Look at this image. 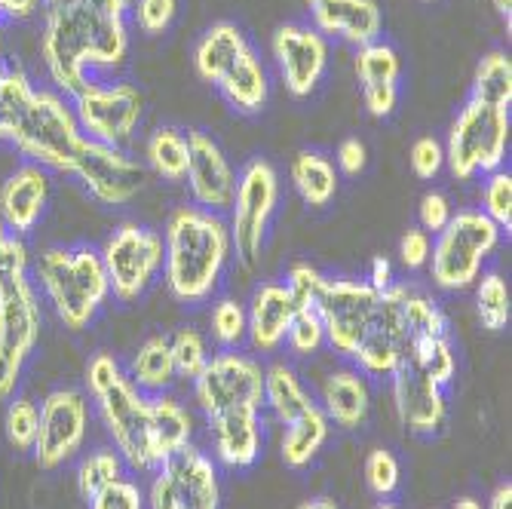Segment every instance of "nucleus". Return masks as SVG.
I'll return each instance as SVG.
<instances>
[{
	"label": "nucleus",
	"instance_id": "1",
	"mask_svg": "<svg viewBox=\"0 0 512 509\" xmlns=\"http://www.w3.org/2000/svg\"><path fill=\"white\" fill-rule=\"evenodd\" d=\"M129 53L126 16H114L92 0L68 10L46 13L43 22V62L53 83L68 96L89 83V68H117Z\"/></svg>",
	"mask_w": 512,
	"mask_h": 509
},
{
	"label": "nucleus",
	"instance_id": "2",
	"mask_svg": "<svg viewBox=\"0 0 512 509\" xmlns=\"http://www.w3.org/2000/svg\"><path fill=\"white\" fill-rule=\"evenodd\" d=\"M234 258L227 221L200 206H181L163 230V276L181 304L209 301Z\"/></svg>",
	"mask_w": 512,
	"mask_h": 509
},
{
	"label": "nucleus",
	"instance_id": "3",
	"mask_svg": "<svg viewBox=\"0 0 512 509\" xmlns=\"http://www.w3.org/2000/svg\"><path fill=\"white\" fill-rule=\"evenodd\" d=\"M40 341V304L28 276V249L7 234L0 243V402H7Z\"/></svg>",
	"mask_w": 512,
	"mask_h": 509
},
{
	"label": "nucleus",
	"instance_id": "4",
	"mask_svg": "<svg viewBox=\"0 0 512 509\" xmlns=\"http://www.w3.org/2000/svg\"><path fill=\"white\" fill-rule=\"evenodd\" d=\"M86 387L99 405L102 421L132 470H154L157 457L151 445L148 396L138 390L111 353H96L86 365Z\"/></svg>",
	"mask_w": 512,
	"mask_h": 509
},
{
	"label": "nucleus",
	"instance_id": "5",
	"mask_svg": "<svg viewBox=\"0 0 512 509\" xmlns=\"http://www.w3.org/2000/svg\"><path fill=\"white\" fill-rule=\"evenodd\" d=\"M34 273L56 316L71 332L86 329L111 295L102 252H96L92 246L46 249L40 252Z\"/></svg>",
	"mask_w": 512,
	"mask_h": 509
},
{
	"label": "nucleus",
	"instance_id": "6",
	"mask_svg": "<svg viewBox=\"0 0 512 509\" xmlns=\"http://www.w3.org/2000/svg\"><path fill=\"white\" fill-rule=\"evenodd\" d=\"M503 230L479 209L454 212L448 227L430 246V276L445 292H467L485 273L488 258L497 252Z\"/></svg>",
	"mask_w": 512,
	"mask_h": 509
},
{
	"label": "nucleus",
	"instance_id": "7",
	"mask_svg": "<svg viewBox=\"0 0 512 509\" xmlns=\"http://www.w3.org/2000/svg\"><path fill=\"white\" fill-rule=\"evenodd\" d=\"M509 148V111L470 99L451 123L445 166L457 181H470L503 169Z\"/></svg>",
	"mask_w": 512,
	"mask_h": 509
},
{
	"label": "nucleus",
	"instance_id": "8",
	"mask_svg": "<svg viewBox=\"0 0 512 509\" xmlns=\"http://www.w3.org/2000/svg\"><path fill=\"white\" fill-rule=\"evenodd\" d=\"M279 203V175L267 160H252L243 166L237 178V194L230 203V246H234V258L246 267L255 270L267 243V230L273 221Z\"/></svg>",
	"mask_w": 512,
	"mask_h": 509
},
{
	"label": "nucleus",
	"instance_id": "9",
	"mask_svg": "<svg viewBox=\"0 0 512 509\" xmlns=\"http://www.w3.org/2000/svg\"><path fill=\"white\" fill-rule=\"evenodd\" d=\"M83 138L86 135L74 117V108H68L65 99H59L56 92L37 89L19 126L13 129L10 142L37 166L68 172Z\"/></svg>",
	"mask_w": 512,
	"mask_h": 509
},
{
	"label": "nucleus",
	"instance_id": "10",
	"mask_svg": "<svg viewBox=\"0 0 512 509\" xmlns=\"http://www.w3.org/2000/svg\"><path fill=\"white\" fill-rule=\"evenodd\" d=\"M111 295L123 304L142 298L163 270V237L145 224H120L102 249Z\"/></svg>",
	"mask_w": 512,
	"mask_h": 509
},
{
	"label": "nucleus",
	"instance_id": "11",
	"mask_svg": "<svg viewBox=\"0 0 512 509\" xmlns=\"http://www.w3.org/2000/svg\"><path fill=\"white\" fill-rule=\"evenodd\" d=\"M378 304L381 292H375L365 280H332V276H325L313 298L325 329V344L350 359L356 344L368 332L371 319H375Z\"/></svg>",
	"mask_w": 512,
	"mask_h": 509
},
{
	"label": "nucleus",
	"instance_id": "12",
	"mask_svg": "<svg viewBox=\"0 0 512 509\" xmlns=\"http://www.w3.org/2000/svg\"><path fill=\"white\" fill-rule=\"evenodd\" d=\"M145 96L132 83H86L74 96V117L86 138L102 145H123L142 123Z\"/></svg>",
	"mask_w": 512,
	"mask_h": 509
},
{
	"label": "nucleus",
	"instance_id": "13",
	"mask_svg": "<svg viewBox=\"0 0 512 509\" xmlns=\"http://www.w3.org/2000/svg\"><path fill=\"white\" fill-rule=\"evenodd\" d=\"M194 399L206 418L230 408L264 405V368L237 350H221L209 356L206 368L194 378Z\"/></svg>",
	"mask_w": 512,
	"mask_h": 509
},
{
	"label": "nucleus",
	"instance_id": "14",
	"mask_svg": "<svg viewBox=\"0 0 512 509\" xmlns=\"http://www.w3.org/2000/svg\"><path fill=\"white\" fill-rule=\"evenodd\" d=\"M68 172L77 175L89 197H96L105 206L132 203L148 184V172L142 163L132 160L123 148L92 142V138H83Z\"/></svg>",
	"mask_w": 512,
	"mask_h": 509
},
{
	"label": "nucleus",
	"instance_id": "15",
	"mask_svg": "<svg viewBox=\"0 0 512 509\" xmlns=\"http://www.w3.org/2000/svg\"><path fill=\"white\" fill-rule=\"evenodd\" d=\"M89 427V402L80 390H53L40 405L34 460L40 470H59L80 451Z\"/></svg>",
	"mask_w": 512,
	"mask_h": 509
},
{
	"label": "nucleus",
	"instance_id": "16",
	"mask_svg": "<svg viewBox=\"0 0 512 509\" xmlns=\"http://www.w3.org/2000/svg\"><path fill=\"white\" fill-rule=\"evenodd\" d=\"M390 381H393V408H396V418L402 421V427L414 436H424V439L442 433V427L448 421L445 387H439L424 368L414 362L411 353H405L399 359Z\"/></svg>",
	"mask_w": 512,
	"mask_h": 509
},
{
	"label": "nucleus",
	"instance_id": "17",
	"mask_svg": "<svg viewBox=\"0 0 512 509\" xmlns=\"http://www.w3.org/2000/svg\"><path fill=\"white\" fill-rule=\"evenodd\" d=\"M273 59L286 89L295 99H304L319 86L325 68H329V40L313 25L289 22L273 34Z\"/></svg>",
	"mask_w": 512,
	"mask_h": 509
},
{
	"label": "nucleus",
	"instance_id": "18",
	"mask_svg": "<svg viewBox=\"0 0 512 509\" xmlns=\"http://www.w3.org/2000/svg\"><path fill=\"white\" fill-rule=\"evenodd\" d=\"M402 292L405 286H393L381 295L378 313L371 319L368 332L353 350L356 372L365 378H390L399 359L408 353V335L402 322Z\"/></svg>",
	"mask_w": 512,
	"mask_h": 509
},
{
	"label": "nucleus",
	"instance_id": "19",
	"mask_svg": "<svg viewBox=\"0 0 512 509\" xmlns=\"http://www.w3.org/2000/svg\"><path fill=\"white\" fill-rule=\"evenodd\" d=\"M184 178H188V191L200 209L221 215L234 203L237 172L215 138L200 129L188 132V172Z\"/></svg>",
	"mask_w": 512,
	"mask_h": 509
},
{
	"label": "nucleus",
	"instance_id": "20",
	"mask_svg": "<svg viewBox=\"0 0 512 509\" xmlns=\"http://www.w3.org/2000/svg\"><path fill=\"white\" fill-rule=\"evenodd\" d=\"M178 500V509H218L221 506V482L212 457L194 445H184L169 454L157 467Z\"/></svg>",
	"mask_w": 512,
	"mask_h": 509
},
{
	"label": "nucleus",
	"instance_id": "21",
	"mask_svg": "<svg viewBox=\"0 0 512 509\" xmlns=\"http://www.w3.org/2000/svg\"><path fill=\"white\" fill-rule=\"evenodd\" d=\"M402 59L387 40H371L356 50V77L362 83V102L371 117H390L399 105Z\"/></svg>",
	"mask_w": 512,
	"mask_h": 509
},
{
	"label": "nucleus",
	"instance_id": "22",
	"mask_svg": "<svg viewBox=\"0 0 512 509\" xmlns=\"http://www.w3.org/2000/svg\"><path fill=\"white\" fill-rule=\"evenodd\" d=\"M313 28L322 37H341L356 50L381 37V7L378 0H307Z\"/></svg>",
	"mask_w": 512,
	"mask_h": 509
},
{
	"label": "nucleus",
	"instance_id": "23",
	"mask_svg": "<svg viewBox=\"0 0 512 509\" xmlns=\"http://www.w3.org/2000/svg\"><path fill=\"white\" fill-rule=\"evenodd\" d=\"M46 200H50V178H46L43 166H19L0 188V221H4L7 234H31L46 209Z\"/></svg>",
	"mask_w": 512,
	"mask_h": 509
},
{
	"label": "nucleus",
	"instance_id": "24",
	"mask_svg": "<svg viewBox=\"0 0 512 509\" xmlns=\"http://www.w3.org/2000/svg\"><path fill=\"white\" fill-rule=\"evenodd\" d=\"M215 457L230 470L252 467L261 454V408H230L209 418Z\"/></svg>",
	"mask_w": 512,
	"mask_h": 509
},
{
	"label": "nucleus",
	"instance_id": "25",
	"mask_svg": "<svg viewBox=\"0 0 512 509\" xmlns=\"http://www.w3.org/2000/svg\"><path fill=\"white\" fill-rule=\"evenodd\" d=\"M292 316H295V301L286 283H261L246 307V322H249L246 338L252 341L255 350L273 353L286 344Z\"/></svg>",
	"mask_w": 512,
	"mask_h": 509
},
{
	"label": "nucleus",
	"instance_id": "26",
	"mask_svg": "<svg viewBox=\"0 0 512 509\" xmlns=\"http://www.w3.org/2000/svg\"><path fill=\"white\" fill-rule=\"evenodd\" d=\"M325 418L335 421L344 430H356L368 421L371 411V390L362 372L356 368H338L322 381V405Z\"/></svg>",
	"mask_w": 512,
	"mask_h": 509
},
{
	"label": "nucleus",
	"instance_id": "27",
	"mask_svg": "<svg viewBox=\"0 0 512 509\" xmlns=\"http://www.w3.org/2000/svg\"><path fill=\"white\" fill-rule=\"evenodd\" d=\"M221 89V96L234 105L240 114H258L267 105L270 96V80H267V68L264 62L255 56V50H249L227 68V74L215 83Z\"/></svg>",
	"mask_w": 512,
	"mask_h": 509
},
{
	"label": "nucleus",
	"instance_id": "28",
	"mask_svg": "<svg viewBox=\"0 0 512 509\" xmlns=\"http://www.w3.org/2000/svg\"><path fill=\"white\" fill-rule=\"evenodd\" d=\"M246 50H249V40L234 22H215L212 28H206V34L200 37L197 50H194L197 74L206 83H218L227 74V68L234 65Z\"/></svg>",
	"mask_w": 512,
	"mask_h": 509
},
{
	"label": "nucleus",
	"instance_id": "29",
	"mask_svg": "<svg viewBox=\"0 0 512 509\" xmlns=\"http://www.w3.org/2000/svg\"><path fill=\"white\" fill-rule=\"evenodd\" d=\"M148 418H151V445H154L157 467L178 448L191 445V436H194L191 414L172 396H163V393L148 396Z\"/></svg>",
	"mask_w": 512,
	"mask_h": 509
},
{
	"label": "nucleus",
	"instance_id": "30",
	"mask_svg": "<svg viewBox=\"0 0 512 509\" xmlns=\"http://www.w3.org/2000/svg\"><path fill=\"white\" fill-rule=\"evenodd\" d=\"M292 184L310 209H322L338 194V169L319 151H298L292 160Z\"/></svg>",
	"mask_w": 512,
	"mask_h": 509
},
{
	"label": "nucleus",
	"instance_id": "31",
	"mask_svg": "<svg viewBox=\"0 0 512 509\" xmlns=\"http://www.w3.org/2000/svg\"><path fill=\"white\" fill-rule=\"evenodd\" d=\"M264 405L276 414V421L292 424L295 418H301V414L307 408H313L316 402L310 399L301 378L292 372L286 362H273L264 372Z\"/></svg>",
	"mask_w": 512,
	"mask_h": 509
},
{
	"label": "nucleus",
	"instance_id": "32",
	"mask_svg": "<svg viewBox=\"0 0 512 509\" xmlns=\"http://www.w3.org/2000/svg\"><path fill=\"white\" fill-rule=\"evenodd\" d=\"M175 362H172V350H169V338H148L138 353L132 356L129 365V381L142 390L145 396H160L172 387L175 381Z\"/></svg>",
	"mask_w": 512,
	"mask_h": 509
},
{
	"label": "nucleus",
	"instance_id": "33",
	"mask_svg": "<svg viewBox=\"0 0 512 509\" xmlns=\"http://www.w3.org/2000/svg\"><path fill=\"white\" fill-rule=\"evenodd\" d=\"M329 424L332 421L325 418V411L319 405L307 408L301 418L286 424V433H283V460H286V467H292V470L310 467V460L319 454L325 439H329Z\"/></svg>",
	"mask_w": 512,
	"mask_h": 509
},
{
	"label": "nucleus",
	"instance_id": "34",
	"mask_svg": "<svg viewBox=\"0 0 512 509\" xmlns=\"http://www.w3.org/2000/svg\"><path fill=\"white\" fill-rule=\"evenodd\" d=\"M148 166L154 169L157 178L163 181H184L188 172V135L175 126H160L145 148Z\"/></svg>",
	"mask_w": 512,
	"mask_h": 509
},
{
	"label": "nucleus",
	"instance_id": "35",
	"mask_svg": "<svg viewBox=\"0 0 512 509\" xmlns=\"http://www.w3.org/2000/svg\"><path fill=\"white\" fill-rule=\"evenodd\" d=\"M473 99L509 111L512 105V59L500 50L488 53L473 77Z\"/></svg>",
	"mask_w": 512,
	"mask_h": 509
},
{
	"label": "nucleus",
	"instance_id": "36",
	"mask_svg": "<svg viewBox=\"0 0 512 509\" xmlns=\"http://www.w3.org/2000/svg\"><path fill=\"white\" fill-rule=\"evenodd\" d=\"M402 322H405L408 347L417 341L448 335V319H445L442 307L424 292H411V289L402 292Z\"/></svg>",
	"mask_w": 512,
	"mask_h": 509
},
{
	"label": "nucleus",
	"instance_id": "37",
	"mask_svg": "<svg viewBox=\"0 0 512 509\" xmlns=\"http://www.w3.org/2000/svg\"><path fill=\"white\" fill-rule=\"evenodd\" d=\"M34 86L19 68L0 65V142H10L25 108L34 99Z\"/></svg>",
	"mask_w": 512,
	"mask_h": 509
},
{
	"label": "nucleus",
	"instance_id": "38",
	"mask_svg": "<svg viewBox=\"0 0 512 509\" xmlns=\"http://www.w3.org/2000/svg\"><path fill=\"white\" fill-rule=\"evenodd\" d=\"M476 313L488 332H503L509 326L512 304H509V283L503 273L485 270L476 280Z\"/></svg>",
	"mask_w": 512,
	"mask_h": 509
},
{
	"label": "nucleus",
	"instance_id": "39",
	"mask_svg": "<svg viewBox=\"0 0 512 509\" xmlns=\"http://www.w3.org/2000/svg\"><path fill=\"white\" fill-rule=\"evenodd\" d=\"M123 470H126V460L120 457V451H114V448L89 451L77 467V488H80L83 500L99 494L105 485L123 479Z\"/></svg>",
	"mask_w": 512,
	"mask_h": 509
},
{
	"label": "nucleus",
	"instance_id": "40",
	"mask_svg": "<svg viewBox=\"0 0 512 509\" xmlns=\"http://www.w3.org/2000/svg\"><path fill=\"white\" fill-rule=\"evenodd\" d=\"M408 353L414 356V362L424 368V372L439 384L448 387L457 375V359H454V347L445 338H427V341H417L408 347Z\"/></svg>",
	"mask_w": 512,
	"mask_h": 509
},
{
	"label": "nucleus",
	"instance_id": "41",
	"mask_svg": "<svg viewBox=\"0 0 512 509\" xmlns=\"http://www.w3.org/2000/svg\"><path fill=\"white\" fill-rule=\"evenodd\" d=\"M169 350H172V362H175V375L194 381L206 362H209V347L203 341V335L197 329H178L169 338Z\"/></svg>",
	"mask_w": 512,
	"mask_h": 509
},
{
	"label": "nucleus",
	"instance_id": "42",
	"mask_svg": "<svg viewBox=\"0 0 512 509\" xmlns=\"http://www.w3.org/2000/svg\"><path fill=\"white\" fill-rule=\"evenodd\" d=\"M212 335L224 350H237L249 335L246 307L234 298H221L212 307Z\"/></svg>",
	"mask_w": 512,
	"mask_h": 509
},
{
	"label": "nucleus",
	"instance_id": "43",
	"mask_svg": "<svg viewBox=\"0 0 512 509\" xmlns=\"http://www.w3.org/2000/svg\"><path fill=\"white\" fill-rule=\"evenodd\" d=\"M286 344L295 356H310L325 344V329H322V319L313 304H295V316L289 322Z\"/></svg>",
	"mask_w": 512,
	"mask_h": 509
},
{
	"label": "nucleus",
	"instance_id": "44",
	"mask_svg": "<svg viewBox=\"0 0 512 509\" xmlns=\"http://www.w3.org/2000/svg\"><path fill=\"white\" fill-rule=\"evenodd\" d=\"M503 234H509L512 230V175L497 169L488 175L485 188H482V209Z\"/></svg>",
	"mask_w": 512,
	"mask_h": 509
},
{
	"label": "nucleus",
	"instance_id": "45",
	"mask_svg": "<svg viewBox=\"0 0 512 509\" xmlns=\"http://www.w3.org/2000/svg\"><path fill=\"white\" fill-rule=\"evenodd\" d=\"M37 427H40V408L31 399H13L7 405L4 430H7V439H10V445L16 451H31L34 448Z\"/></svg>",
	"mask_w": 512,
	"mask_h": 509
},
{
	"label": "nucleus",
	"instance_id": "46",
	"mask_svg": "<svg viewBox=\"0 0 512 509\" xmlns=\"http://www.w3.org/2000/svg\"><path fill=\"white\" fill-rule=\"evenodd\" d=\"M399 479H402V470H399V460L390 448H375L365 457V485L375 497H381V500L393 497L399 488Z\"/></svg>",
	"mask_w": 512,
	"mask_h": 509
},
{
	"label": "nucleus",
	"instance_id": "47",
	"mask_svg": "<svg viewBox=\"0 0 512 509\" xmlns=\"http://www.w3.org/2000/svg\"><path fill=\"white\" fill-rule=\"evenodd\" d=\"M89 509H145V494L138 488V482L132 479H117L111 485H105L99 494H92Z\"/></svg>",
	"mask_w": 512,
	"mask_h": 509
},
{
	"label": "nucleus",
	"instance_id": "48",
	"mask_svg": "<svg viewBox=\"0 0 512 509\" xmlns=\"http://www.w3.org/2000/svg\"><path fill=\"white\" fill-rule=\"evenodd\" d=\"M175 13H178V0H135L132 4L135 25L145 34L169 31V25L175 22Z\"/></svg>",
	"mask_w": 512,
	"mask_h": 509
},
{
	"label": "nucleus",
	"instance_id": "49",
	"mask_svg": "<svg viewBox=\"0 0 512 509\" xmlns=\"http://www.w3.org/2000/svg\"><path fill=\"white\" fill-rule=\"evenodd\" d=\"M411 169L417 178H424V181H433L442 166H445V145L439 142L436 135H421L417 142L411 145Z\"/></svg>",
	"mask_w": 512,
	"mask_h": 509
},
{
	"label": "nucleus",
	"instance_id": "50",
	"mask_svg": "<svg viewBox=\"0 0 512 509\" xmlns=\"http://www.w3.org/2000/svg\"><path fill=\"white\" fill-rule=\"evenodd\" d=\"M454 209H451V200L439 191H430L421 197V206H417V221H421V230L430 237L442 234V230L448 227Z\"/></svg>",
	"mask_w": 512,
	"mask_h": 509
},
{
	"label": "nucleus",
	"instance_id": "51",
	"mask_svg": "<svg viewBox=\"0 0 512 509\" xmlns=\"http://www.w3.org/2000/svg\"><path fill=\"white\" fill-rule=\"evenodd\" d=\"M430 234H424L421 227H408L405 237L399 240V261L408 267V270H421L427 261H430Z\"/></svg>",
	"mask_w": 512,
	"mask_h": 509
},
{
	"label": "nucleus",
	"instance_id": "52",
	"mask_svg": "<svg viewBox=\"0 0 512 509\" xmlns=\"http://www.w3.org/2000/svg\"><path fill=\"white\" fill-rule=\"evenodd\" d=\"M335 163H338V172L347 175V178H356L365 172V163H368V151L365 145L359 142L356 135L344 138V142L338 145V154H335Z\"/></svg>",
	"mask_w": 512,
	"mask_h": 509
},
{
	"label": "nucleus",
	"instance_id": "53",
	"mask_svg": "<svg viewBox=\"0 0 512 509\" xmlns=\"http://www.w3.org/2000/svg\"><path fill=\"white\" fill-rule=\"evenodd\" d=\"M371 289L375 292H387V289H393L396 286V276H393V264H390V258H384V255H378L375 261H371V267H368V280H365Z\"/></svg>",
	"mask_w": 512,
	"mask_h": 509
},
{
	"label": "nucleus",
	"instance_id": "54",
	"mask_svg": "<svg viewBox=\"0 0 512 509\" xmlns=\"http://www.w3.org/2000/svg\"><path fill=\"white\" fill-rule=\"evenodd\" d=\"M148 509H178L175 491H172L169 479L160 470H157V476L151 482V491H148Z\"/></svg>",
	"mask_w": 512,
	"mask_h": 509
},
{
	"label": "nucleus",
	"instance_id": "55",
	"mask_svg": "<svg viewBox=\"0 0 512 509\" xmlns=\"http://www.w3.org/2000/svg\"><path fill=\"white\" fill-rule=\"evenodd\" d=\"M40 7V0H0V13L10 19H28Z\"/></svg>",
	"mask_w": 512,
	"mask_h": 509
},
{
	"label": "nucleus",
	"instance_id": "56",
	"mask_svg": "<svg viewBox=\"0 0 512 509\" xmlns=\"http://www.w3.org/2000/svg\"><path fill=\"white\" fill-rule=\"evenodd\" d=\"M488 509H512V485H509V482L497 485V491L491 494Z\"/></svg>",
	"mask_w": 512,
	"mask_h": 509
},
{
	"label": "nucleus",
	"instance_id": "57",
	"mask_svg": "<svg viewBox=\"0 0 512 509\" xmlns=\"http://www.w3.org/2000/svg\"><path fill=\"white\" fill-rule=\"evenodd\" d=\"M92 4L102 7V10H108V13H114V16H126V13L132 10L135 0H92Z\"/></svg>",
	"mask_w": 512,
	"mask_h": 509
},
{
	"label": "nucleus",
	"instance_id": "58",
	"mask_svg": "<svg viewBox=\"0 0 512 509\" xmlns=\"http://www.w3.org/2000/svg\"><path fill=\"white\" fill-rule=\"evenodd\" d=\"M494 10L506 22V31H509L512 28V0H494Z\"/></svg>",
	"mask_w": 512,
	"mask_h": 509
},
{
	"label": "nucleus",
	"instance_id": "59",
	"mask_svg": "<svg viewBox=\"0 0 512 509\" xmlns=\"http://www.w3.org/2000/svg\"><path fill=\"white\" fill-rule=\"evenodd\" d=\"M40 4H43L46 13H56V10H68V7L80 4V0H40Z\"/></svg>",
	"mask_w": 512,
	"mask_h": 509
},
{
	"label": "nucleus",
	"instance_id": "60",
	"mask_svg": "<svg viewBox=\"0 0 512 509\" xmlns=\"http://www.w3.org/2000/svg\"><path fill=\"white\" fill-rule=\"evenodd\" d=\"M301 509H338V503H335L332 497H316V500L304 503Z\"/></svg>",
	"mask_w": 512,
	"mask_h": 509
},
{
	"label": "nucleus",
	"instance_id": "61",
	"mask_svg": "<svg viewBox=\"0 0 512 509\" xmlns=\"http://www.w3.org/2000/svg\"><path fill=\"white\" fill-rule=\"evenodd\" d=\"M451 509H482V503L479 500H473V497H460V500H454V506Z\"/></svg>",
	"mask_w": 512,
	"mask_h": 509
},
{
	"label": "nucleus",
	"instance_id": "62",
	"mask_svg": "<svg viewBox=\"0 0 512 509\" xmlns=\"http://www.w3.org/2000/svg\"><path fill=\"white\" fill-rule=\"evenodd\" d=\"M7 240V227H4V221H0V243Z\"/></svg>",
	"mask_w": 512,
	"mask_h": 509
},
{
	"label": "nucleus",
	"instance_id": "63",
	"mask_svg": "<svg viewBox=\"0 0 512 509\" xmlns=\"http://www.w3.org/2000/svg\"><path fill=\"white\" fill-rule=\"evenodd\" d=\"M375 509H399V506H393V503H387V500H384V503H378Z\"/></svg>",
	"mask_w": 512,
	"mask_h": 509
}]
</instances>
